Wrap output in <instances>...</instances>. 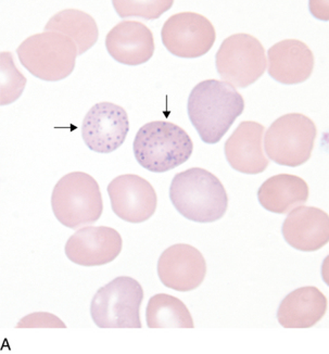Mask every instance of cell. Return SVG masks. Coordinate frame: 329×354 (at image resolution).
I'll return each instance as SVG.
<instances>
[{
	"label": "cell",
	"instance_id": "6da1fadb",
	"mask_svg": "<svg viewBox=\"0 0 329 354\" xmlns=\"http://www.w3.org/2000/svg\"><path fill=\"white\" fill-rule=\"evenodd\" d=\"M243 110L245 100L235 87L216 80L200 82L188 98V117L205 144H218Z\"/></svg>",
	"mask_w": 329,
	"mask_h": 354
},
{
	"label": "cell",
	"instance_id": "7a4b0ae2",
	"mask_svg": "<svg viewBox=\"0 0 329 354\" xmlns=\"http://www.w3.org/2000/svg\"><path fill=\"white\" fill-rule=\"evenodd\" d=\"M170 199L180 215L196 223L216 222L227 211L228 196L223 184L201 167L175 175Z\"/></svg>",
	"mask_w": 329,
	"mask_h": 354
},
{
	"label": "cell",
	"instance_id": "3957f363",
	"mask_svg": "<svg viewBox=\"0 0 329 354\" xmlns=\"http://www.w3.org/2000/svg\"><path fill=\"white\" fill-rule=\"evenodd\" d=\"M135 159L152 173H164L185 163L193 155L194 142L185 129L167 121L140 127L133 144Z\"/></svg>",
	"mask_w": 329,
	"mask_h": 354
},
{
	"label": "cell",
	"instance_id": "277c9868",
	"mask_svg": "<svg viewBox=\"0 0 329 354\" xmlns=\"http://www.w3.org/2000/svg\"><path fill=\"white\" fill-rule=\"evenodd\" d=\"M51 207L57 220L71 230L97 222L104 211L98 183L87 173L64 175L53 188Z\"/></svg>",
	"mask_w": 329,
	"mask_h": 354
},
{
	"label": "cell",
	"instance_id": "5b68a950",
	"mask_svg": "<svg viewBox=\"0 0 329 354\" xmlns=\"http://www.w3.org/2000/svg\"><path fill=\"white\" fill-rule=\"evenodd\" d=\"M21 64L45 82H59L71 75L79 50L71 38L56 32L30 36L18 49Z\"/></svg>",
	"mask_w": 329,
	"mask_h": 354
},
{
	"label": "cell",
	"instance_id": "8992f818",
	"mask_svg": "<svg viewBox=\"0 0 329 354\" xmlns=\"http://www.w3.org/2000/svg\"><path fill=\"white\" fill-rule=\"evenodd\" d=\"M142 300L140 281L120 276L97 291L91 300V319L99 328H142Z\"/></svg>",
	"mask_w": 329,
	"mask_h": 354
},
{
	"label": "cell",
	"instance_id": "52a82bcc",
	"mask_svg": "<svg viewBox=\"0 0 329 354\" xmlns=\"http://www.w3.org/2000/svg\"><path fill=\"white\" fill-rule=\"evenodd\" d=\"M317 135V125L307 115L285 114L264 134V151L276 165L300 167L311 158Z\"/></svg>",
	"mask_w": 329,
	"mask_h": 354
},
{
	"label": "cell",
	"instance_id": "ba28073f",
	"mask_svg": "<svg viewBox=\"0 0 329 354\" xmlns=\"http://www.w3.org/2000/svg\"><path fill=\"white\" fill-rule=\"evenodd\" d=\"M216 64L220 79L233 87L246 88L265 72V50L258 39L249 34L226 38L216 53Z\"/></svg>",
	"mask_w": 329,
	"mask_h": 354
},
{
	"label": "cell",
	"instance_id": "9c48e42d",
	"mask_svg": "<svg viewBox=\"0 0 329 354\" xmlns=\"http://www.w3.org/2000/svg\"><path fill=\"white\" fill-rule=\"evenodd\" d=\"M165 48L178 58L205 56L216 43L214 26L203 15L195 12L178 13L167 19L161 30Z\"/></svg>",
	"mask_w": 329,
	"mask_h": 354
},
{
	"label": "cell",
	"instance_id": "30bf717a",
	"mask_svg": "<svg viewBox=\"0 0 329 354\" xmlns=\"http://www.w3.org/2000/svg\"><path fill=\"white\" fill-rule=\"evenodd\" d=\"M129 132L126 111L111 102L95 104L84 118L82 136L91 151L111 153L124 144Z\"/></svg>",
	"mask_w": 329,
	"mask_h": 354
},
{
	"label": "cell",
	"instance_id": "8fae6325",
	"mask_svg": "<svg viewBox=\"0 0 329 354\" xmlns=\"http://www.w3.org/2000/svg\"><path fill=\"white\" fill-rule=\"evenodd\" d=\"M108 195L114 214L125 222L134 224L146 222L157 210L155 188L138 175L115 177L108 186Z\"/></svg>",
	"mask_w": 329,
	"mask_h": 354
},
{
	"label": "cell",
	"instance_id": "7c38bea8",
	"mask_svg": "<svg viewBox=\"0 0 329 354\" xmlns=\"http://www.w3.org/2000/svg\"><path fill=\"white\" fill-rule=\"evenodd\" d=\"M207 263L203 253L186 243L171 245L158 261V276L167 288L187 292L205 281Z\"/></svg>",
	"mask_w": 329,
	"mask_h": 354
},
{
	"label": "cell",
	"instance_id": "4fadbf2b",
	"mask_svg": "<svg viewBox=\"0 0 329 354\" xmlns=\"http://www.w3.org/2000/svg\"><path fill=\"white\" fill-rule=\"evenodd\" d=\"M119 232L106 226H87L77 230L66 243V256L81 266H102L111 263L122 251Z\"/></svg>",
	"mask_w": 329,
	"mask_h": 354
},
{
	"label": "cell",
	"instance_id": "5bb4252c",
	"mask_svg": "<svg viewBox=\"0 0 329 354\" xmlns=\"http://www.w3.org/2000/svg\"><path fill=\"white\" fill-rule=\"evenodd\" d=\"M263 135L264 127L258 122H241L224 146L228 165L243 174L264 172L270 161L262 147Z\"/></svg>",
	"mask_w": 329,
	"mask_h": 354
},
{
	"label": "cell",
	"instance_id": "9a60e30c",
	"mask_svg": "<svg viewBox=\"0 0 329 354\" xmlns=\"http://www.w3.org/2000/svg\"><path fill=\"white\" fill-rule=\"evenodd\" d=\"M281 233L286 243L296 250H319L329 241L328 214L319 207H294L285 218Z\"/></svg>",
	"mask_w": 329,
	"mask_h": 354
},
{
	"label": "cell",
	"instance_id": "2e32d148",
	"mask_svg": "<svg viewBox=\"0 0 329 354\" xmlns=\"http://www.w3.org/2000/svg\"><path fill=\"white\" fill-rule=\"evenodd\" d=\"M106 50L119 64L140 66L155 53V39L151 30L144 23L122 21L106 37Z\"/></svg>",
	"mask_w": 329,
	"mask_h": 354
},
{
	"label": "cell",
	"instance_id": "e0dca14e",
	"mask_svg": "<svg viewBox=\"0 0 329 354\" xmlns=\"http://www.w3.org/2000/svg\"><path fill=\"white\" fill-rule=\"evenodd\" d=\"M269 75L285 85H296L310 79L314 68V55L307 44L286 39L272 46L267 51Z\"/></svg>",
	"mask_w": 329,
	"mask_h": 354
},
{
	"label": "cell",
	"instance_id": "ac0fdd59",
	"mask_svg": "<svg viewBox=\"0 0 329 354\" xmlns=\"http://www.w3.org/2000/svg\"><path fill=\"white\" fill-rule=\"evenodd\" d=\"M327 299L313 286L301 287L287 295L279 304L277 319L284 328H310L324 317Z\"/></svg>",
	"mask_w": 329,
	"mask_h": 354
},
{
	"label": "cell",
	"instance_id": "d6986e66",
	"mask_svg": "<svg viewBox=\"0 0 329 354\" xmlns=\"http://www.w3.org/2000/svg\"><path fill=\"white\" fill-rule=\"evenodd\" d=\"M309 199V186L301 177L279 174L270 177L258 190L260 205L272 213L287 214Z\"/></svg>",
	"mask_w": 329,
	"mask_h": 354
},
{
	"label": "cell",
	"instance_id": "ffe728a7",
	"mask_svg": "<svg viewBox=\"0 0 329 354\" xmlns=\"http://www.w3.org/2000/svg\"><path fill=\"white\" fill-rule=\"evenodd\" d=\"M45 30L71 38L77 47L79 56L89 50L99 37L98 26L94 18L75 9H66L53 15L46 24Z\"/></svg>",
	"mask_w": 329,
	"mask_h": 354
},
{
	"label": "cell",
	"instance_id": "44dd1931",
	"mask_svg": "<svg viewBox=\"0 0 329 354\" xmlns=\"http://www.w3.org/2000/svg\"><path fill=\"white\" fill-rule=\"evenodd\" d=\"M149 328H194V319L184 302L167 294L150 298L146 309Z\"/></svg>",
	"mask_w": 329,
	"mask_h": 354
},
{
	"label": "cell",
	"instance_id": "7402d4cb",
	"mask_svg": "<svg viewBox=\"0 0 329 354\" xmlns=\"http://www.w3.org/2000/svg\"><path fill=\"white\" fill-rule=\"evenodd\" d=\"M1 68V99L0 104L6 106L18 100L26 88V79L13 62L12 53H0Z\"/></svg>",
	"mask_w": 329,
	"mask_h": 354
},
{
	"label": "cell",
	"instance_id": "603a6c76",
	"mask_svg": "<svg viewBox=\"0 0 329 354\" xmlns=\"http://www.w3.org/2000/svg\"><path fill=\"white\" fill-rule=\"evenodd\" d=\"M112 3L121 18L140 17L147 20H156L163 13L170 10L174 1L173 0H152V1L113 0Z\"/></svg>",
	"mask_w": 329,
	"mask_h": 354
},
{
	"label": "cell",
	"instance_id": "cb8c5ba5",
	"mask_svg": "<svg viewBox=\"0 0 329 354\" xmlns=\"http://www.w3.org/2000/svg\"><path fill=\"white\" fill-rule=\"evenodd\" d=\"M66 325L55 314L36 312L23 317L17 328H66Z\"/></svg>",
	"mask_w": 329,
	"mask_h": 354
}]
</instances>
